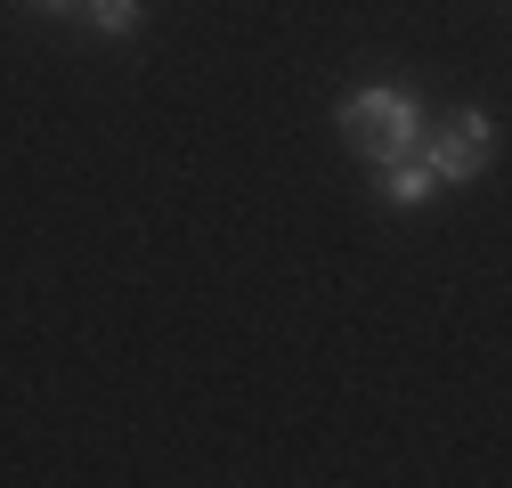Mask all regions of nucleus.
Returning <instances> with one entry per match:
<instances>
[{
	"label": "nucleus",
	"instance_id": "7ed1b4c3",
	"mask_svg": "<svg viewBox=\"0 0 512 488\" xmlns=\"http://www.w3.org/2000/svg\"><path fill=\"white\" fill-rule=\"evenodd\" d=\"M374 188L391 212H415L431 196V171H423V155H391V163H374Z\"/></svg>",
	"mask_w": 512,
	"mask_h": 488
},
{
	"label": "nucleus",
	"instance_id": "f03ea898",
	"mask_svg": "<svg viewBox=\"0 0 512 488\" xmlns=\"http://www.w3.org/2000/svg\"><path fill=\"white\" fill-rule=\"evenodd\" d=\"M415 155H423V171H431V188H464V179H480L488 155H496V122H488L480 106H456V114L423 122Z\"/></svg>",
	"mask_w": 512,
	"mask_h": 488
},
{
	"label": "nucleus",
	"instance_id": "20e7f679",
	"mask_svg": "<svg viewBox=\"0 0 512 488\" xmlns=\"http://www.w3.org/2000/svg\"><path fill=\"white\" fill-rule=\"evenodd\" d=\"M82 9H90V25H98L106 41H131V33L147 25V9H139V0H82Z\"/></svg>",
	"mask_w": 512,
	"mask_h": 488
},
{
	"label": "nucleus",
	"instance_id": "39448f33",
	"mask_svg": "<svg viewBox=\"0 0 512 488\" xmlns=\"http://www.w3.org/2000/svg\"><path fill=\"white\" fill-rule=\"evenodd\" d=\"M41 9H74V0H41Z\"/></svg>",
	"mask_w": 512,
	"mask_h": 488
},
{
	"label": "nucleus",
	"instance_id": "f257e3e1",
	"mask_svg": "<svg viewBox=\"0 0 512 488\" xmlns=\"http://www.w3.org/2000/svg\"><path fill=\"white\" fill-rule=\"evenodd\" d=\"M334 122H342L350 155H366V163L415 155V139H423V106H415L407 90H350V98L334 106Z\"/></svg>",
	"mask_w": 512,
	"mask_h": 488
}]
</instances>
